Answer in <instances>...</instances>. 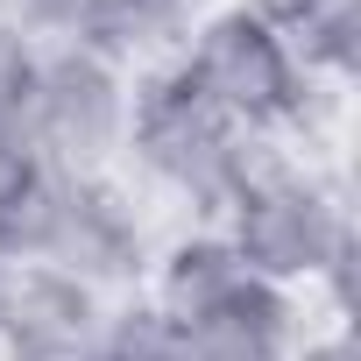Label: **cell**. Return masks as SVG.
Wrapping results in <instances>:
<instances>
[{"mask_svg": "<svg viewBox=\"0 0 361 361\" xmlns=\"http://www.w3.org/2000/svg\"><path fill=\"white\" fill-rule=\"evenodd\" d=\"M0 262H8V255H0Z\"/></svg>", "mask_w": 361, "mask_h": 361, "instance_id": "obj_12", "label": "cell"}, {"mask_svg": "<svg viewBox=\"0 0 361 361\" xmlns=\"http://www.w3.org/2000/svg\"><path fill=\"white\" fill-rule=\"evenodd\" d=\"M163 326L177 333H206V326H255L276 340H298L290 326V290L262 283L241 269V255L227 248V234H185L149 262V298H142Z\"/></svg>", "mask_w": 361, "mask_h": 361, "instance_id": "obj_6", "label": "cell"}, {"mask_svg": "<svg viewBox=\"0 0 361 361\" xmlns=\"http://www.w3.org/2000/svg\"><path fill=\"white\" fill-rule=\"evenodd\" d=\"M262 15L276 22V36L298 50L305 71H354V50H361L354 0H262Z\"/></svg>", "mask_w": 361, "mask_h": 361, "instance_id": "obj_7", "label": "cell"}, {"mask_svg": "<svg viewBox=\"0 0 361 361\" xmlns=\"http://www.w3.org/2000/svg\"><path fill=\"white\" fill-rule=\"evenodd\" d=\"M290 361H361L347 333H326V340H290Z\"/></svg>", "mask_w": 361, "mask_h": 361, "instance_id": "obj_11", "label": "cell"}, {"mask_svg": "<svg viewBox=\"0 0 361 361\" xmlns=\"http://www.w3.org/2000/svg\"><path fill=\"white\" fill-rule=\"evenodd\" d=\"M36 192H43L36 149H29V142H0V255H8V262H15V248H22V220H29Z\"/></svg>", "mask_w": 361, "mask_h": 361, "instance_id": "obj_9", "label": "cell"}, {"mask_svg": "<svg viewBox=\"0 0 361 361\" xmlns=\"http://www.w3.org/2000/svg\"><path fill=\"white\" fill-rule=\"evenodd\" d=\"M227 248L241 255L248 276L290 290V283H312L340 262V248L354 241L347 227V206L333 199V185H319V177L276 149L255 156V170L241 177V192L227 199Z\"/></svg>", "mask_w": 361, "mask_h": 361, "instance_id": "obj_2", "label": "cell"}, {"mask_svg": "<svg viewBox=\"0 0 361 361\" xmlns=\"http://www.w3.org/2000/svg\"><path fill=\"white\" fill-rule=\"evenodd\" d=\"M163 192L192 199L206 213H227V199L241 192V177L255 170V156L269 149V135H248L241 121H227L177 64L149 71L128 99V142H121Z\"/></svg>", "mask_w": 361, "mask_h": 361, "instance_id": "obj_1", "label": "cell"}, {"mask_svg": "<svg viewBox=\"0 0 361 361\" xmlns=\"http://www.w3.org/2000/svg\"><path fill=\"white\" fill-rule=\"evenodd\" d=\"M36 57L43 43L0 8V142H22V114H29V85H36Z\"/></svg>", "mask_w": 361, "mask_h": 361, "instance_id": "obj_8", "label": "cell"}, {"mask_svg": "<svg viewBox=\"0 0 361 361\" xmlns=\"http://www.w3.org/2000/svg\"><path fill=\"white\" fill-rule=\"evenodd\" d=\"M15 262H50L106 298L114 283H135L149 269V241H142L128 192L106 185V170H43Z\"/></svg>", "mask_w": 361, "mask_h": 361, "instance_id": "obj_4", "label": "cell"}, {"mask_svg": "<svg viewBox=\"0 0 361 361\" xmlns=\"http://www.w3.org/2000/svg\"><path fill=\"white\" fill-rule=\"evenodd\" d=\"M128 99H135L128 64L78 43H50L36 57L22 142L36 149L43 170H106L128 142Z\"/></svg>", "mask_w": 361, "mask_h": 361, "instance_id": "obj_5", "label": "cell"}, {"mask_svg": "<svg viewBox=\"0 0 361 361\" xmlns=\"http://www.w3.org/2000/svg\"><path fill=\"white\" fill-rule=\"evenodd\" d=\"M185 71L227 121H241L248 135H276V128H298L305 106H312V71L298 64V50L276 36V22L262 8H220L192 29Z\"/></svg>", "mask_w": 361, "mask_h": 361, "instance_id": "obj_3", "label": "cell"}, {"mask_svg": "<svg viewBox=\"0 0 361 361\" xmlns=\"http://www.w3.org/2000/svg\"><path fill=\"white\" fill-rule=\"evenodd\" d=\"M177 361H290V340L255 326H206V333H177Z\"/></svg>", "mask_w": 361, "mask_h": 361, "instance_id": "obj_10", "label": "cell"}]
</instances>
